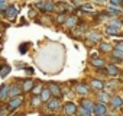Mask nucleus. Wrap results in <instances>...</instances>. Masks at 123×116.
I'll list each match as a JSON object with an SVG mask.
<instances>
[{"label":"nucleus","mask_w":123,"mask_h":116,"mask_svg":"<svg viewBox=\"0 0 123 116\" xmlns=\"http://www.w3.org/2000/svg\"><path fill=\"white\" fill-rule=\"evenodd\" d=\"M22 103H23V97L19 94V96H16V97H13V99L10 100V103H9V109L13 110V109H16V107H19Z\"/></svg>","instance_id":"nucleus-1"},{"label":"nucleus","mask_w":123,"mask_h":116,"mask_svg":"<svg viewBox=\"0 0 123 116\" xmlns=\"http://www.w3.org/2000/svg\"><path fill=\"white\" fill-rule=\"evenodd\" d=\"M36 7L42 9L43 12H52V10H54V3H52V2H42V3H36Z\"/></svg>","instance_id":"nucleus-2"},{"label":"nucleus","mask_w":123,"mask_h":116,"mask_svg":"<svg viewBox=\"0 0 123 116\" xmlns=\"http://www.w3.org/2000/svg\"><path fill=\"white\" fill-rule=\"evenodd\" d=\"M93 110L96 112V115H97V116H104V115L107 113V109H106V106H104L103 103L96 104V106L93 107Z\"/></svg>","instance_id":"nucleus-3"},{"label":"nucleus","mask_w":123,"mask_h":116,"mask_svg":"<svg viewBox=\"0 0 123 116\" xmlns=\"http://www.w3.org/2000/svg\"><path fill=\"white\" fill-rule=\"evenodd\" d=\"M9 89H10L9 84H3L2 87H0V100H5L9 96Z\"/></svg>","instance_id":"nucleus-4"},{"label":"nucleus","mask_w":123,"mask_h":116,"mask_svg":"<svg viewBox=\"0 0 123 116\" xmlns=\"http://www.w3.org/2000/svg\"><path fill=\"white\" fill-rule=\"evenodd\" d=\"M20 91H22V89H20L18 84H13V86H10V89H9V96H10V97H16L18 94H20Z\"/></svg>","instance_id":"nucleus-5"},{"label":"nucleus","mask_w":123,"mask_h":116,"mask_svg":"<svg viewBox=\"0 0 123 116\" xmlns=\"http://www.w3.org/2000/svg\"><path fill=\"white\" fill-rule=\"evenodd\" d=\"M16 15H18V9H16V6H9V7H7V12H6V16H7L9 19H15Z\"/></svg>","instance_id":"nucleus-6"},{"label":"nucleus","mask_w":123,"mask_h":116,"mask_svg":"<svg viewBox=\"0 0 123 116\" xmlns=\"http://www.w3.org/2000/svg\"><path fill=\"white\" fill-rule=\"evenodd\" d=\"M48 90H49V93H51V94H54V96H59V94H61L59 87H58L56 84H54V83H51V84H49Z\"/></svg>","instance_id":"nucleus-7"},{"label":"nucleus","mask_w":123,"mask_h":116,"mask_svg":"<svg viewBox=\"0 0 123 116\" xmlns=\"http://www.w3.org/2000/svg\"><path fill=\"white\" fill-rule=\"evenodd\" d=\"M48 107H49L51 110L59 109V100H58V99H51V100L48 102Z\"/></svg>","instance_id":"nucleus-8"},{"label":"nucleus","mask_w":123,"mask_h":116,"mask_svg":"<svg viewBox=\"0 0 123 116\" xmlns=\"http://www.w3.org/2000/svg\"><path fill=\"white\" fill-rule=\"evenodd\" d=\"M75 112H77V107H75L74 103H67L65 104V113L67 115H74Z\"/></svg>","instance_id":"nucleus-9"},{"label":"nucleus","mask_w":123,"mask_h":116,"mask_svg":"<svg viewBox=\"0 0 123 116\" xmlns=\"http://www.w3.org/2000/svg\"><path fill=\"white\" fill-rule=\"evenodd\" d=\"M32 87H33V81H32V80H25V81H23L22 90H23V91H29Z\"/></svg>","instance_id":"nucleus-10"},{"label":"nucleus","mask_w":123,"mask_h":116,"mask_svg":"<svg viewBox=\"0 0 123 116\" xmlns=\"http://www.w3.org/2000/svg\"><path fill=\"white\" fill-rule=\"evenodd\" d=\"M77 91L80 93V94H87L88 93V87L86 86V84H77Z\"/></svg>","instance_id":"nucleus-11"},{"label":"nucleus","mask_w":123,"mask_h":116,"mask_svg":"<svg viewBox=\"0 0 123 116\" xmlns=\"http://www.w3.org/2000/svg\"><path fill=\"white\" fill-rule=\"evenodd\" d=\"M81 104H83L81 107H83V109H86V110H88V112H91V110H93V107H94V106H93V103H91L90 100H83V102H81Z\"/></svg>","instance_id":"nucleus-12"},{"label":"nucleus","mask_w":123,"mask_h":116,"mask_svg":"<svg viewBox=\"0 0 123 116\" xmlns=\"http://www.w3.org/2000/svg\"><path fill=\"white\" fill-rule=\"evenodd\" d=\"M107 74H110V76H117V74H119V68L114 67V65H109V67H107Z\"/></svg>","instance_id":"nucleus-13"},{"label":"nucleus","mask_w":123,"mask_h":116,"mask_svg":"<svg viewBox=\"0 0 123 116\" xmlns=\"http://www.w3.org/2000/svg\"><path fill=\"white\" fill-rule=\"evenodd\" d=\"M49 97H51L49 90H48V89H43V90H42V94H41V100L46 102V100H49Z\"/></svg>","instance_id":"nucleus-14"},{"label":"nucleus","mask_w":123,"mask_h":116,"mask_svg":"<svg viewBox=\"0 0 123 116\" xmlns=\"http://www.w3.org/2000/svg\"><path fill=\"white\" fill-rule=\"evenodd\" d=\"M9 73H10V67L9 65H3L2 68H0V77H6Z\"/></svg>","instance_id":"nucleus-15"},{"label":"nucleus","mask_w":123,"mask_h":116,"mask_svg":"<svg viewBox=\"0 0 123 116\" xmlns=\"http://www.w3.org/2000/svg\"><path fill=\"white\" fill-rule=\"evenodd\" d=\"M111 103H113V107H120L122 106V99L119 96H114L111 99Z\"/></svg>","instance_id":"nucleus-16"},{"label":"nucleus","mask_w":123,"mask_h":116,"mask_svg":"<svg viewBox=\"0 0 123 116\" xmlns=\"http://www.w3.org/2000/svg\"><path fill=\"white\" fill-rule=\"evenodd\" d=\"M91 64L94 67H103L104 65V61L101 60V58H94V60H91Z\"/></svg>","instance_id":"nucleus-17"},{"label":"nucleus","mask_w":123,"mask_h":116,"mask_svg":"<svg viewBox=\"0 0 123 116\" xmlns=\"http://www.w3.org/2000/svg\"><path fill=\"white\" fill-rule=\"evenodd\" d=\"M91 86H93L94 89H103V87H104V83H101L100 80H93V81H91Z\"/></svg>","instance_id":"nucleus-18"},{"label":"nucleus","mask_w":123,"mask_h":116,"mask_svg":"<svg viewBox=\"0 0 123 116\" xmlns=\"http://www.w3.org/2000/svg\"><path fill=\"white\" fill-rule=\"evenodd\" d=\"M106 33H107V35H111V36H119V32H117V29H114V28H107V29H106Z\"/></svg>","instance_id":"nucleus-19"},{"label":"nucleus","mask_w":123,"mask_h":116,"mask_svg":"<svg viewBox=\"0 0 123 116\" xmlns=\"http://www.w3.org/2000/svg\"><path fill=\"white\" fill-rule=\"evenodd\" d=\"M78 116H91V112H88V110L80 107V110H78Z\"/></svg>","instance_id":"nucleus-20"},{"label":"nucleus","mask_w":123,"mask_h":116,"mask_svg":"<svg viewBox=\"0 0 123 116\" xmlns=\"http://www.w3.org/2000/svg\"><path fill=\"white\" fill-rule=\"evenodd\" d=\"M107 12H109V13H111V15H117L120 10H119L117 7H114V6H109V7H107Z\"/></svg>","instance_id":"nucleus-21"},{"label":"nucleus","mask_w":123,"mask_h":116,"mask_svg":"<svg viewBox=\"0 0 123 116\" xmlns=\"http://www.w3.org/2000/svg\"><path fill=\"white\" fill-rule=\"evenodd\" d=\"M75 22H77V19H75L74 16H71V18H68V19H67V25H68V26H74V25H75Z\"/></svg>","instance_id":"nucleus-22"},{"label":"nucleus","mask_w":123,"mask_h":116,"mask_svg":"<svg viewBox=\"0 0 123 116\" xmlns=\"http://www.w3.org/2000/svg\"><path fill=\"white\" fill-rule=\"evenodd\" d=\"M100 49H101V51H106V52H107V51H110L111 48H110V45H109V44H104V42H103V44L100 45Z\"/></svg>","instance_id":"nucleus-23"},{"label":"nucleus","mask_w":123,"mask_h":116,"mask_svg":"<svg viewBox=\"0 0 123 116\" xmlns=\"http://www.w3.org/2000/svg\"><path fill=\"white\" fill-rule=\"evenodd\" d=\"M113 55H114V58H116V57H117V58H123V51L114 49V51H113Z\"/></svg>","instance_id":"nucleus-24"},{"label":"nucleus","mask_w":123,"mask_h":116,"mask_svg":"<svg viewBox=\"0 0 123 116\" xmlns=\"http://www.w3.org/2000/svg\"><path fill=\"white\" fill-rule=\"evenodd\" d=\"M41 102H42V100H41V97H38V96H35V97L32 99V104H33V106H38Z\"/></svg>","instance_id":"nucleus-25"},{"label":"nucleus","mask_w":123,"mask_h":116,"mask_svg":"<svg viewBox=\"0 0 123 116\" xmlns=\"http://www.w3.org/2000/svg\"><path fill=\"white\" fill-rule=\"evenodd\" d=\"M19 51H20V54H25L28 51V44H22L20 48H19Z\"/></svg>","instance_id":"nucleus-26"},{"label":"nucleus","mask_w":123,"mask_h":116,"mask_svg":"<svg viewBox=\"0 0 123 116\" xmlns=\"http://www.w3.org/2000/svg\"><path fill=\"white\" fill-rule=\"evenodd\" d=\"M90 39L96 42V41H98V39H100V36H98L97 33H90Z\"/></svg>","instance_id":"nucleus-27"},{"label":"nucleus","mask_w":123,"mask_h":116,"mask_svg":"<svg viewBox=\"0 0 123 116\" xmlns=\"http://www.w3.org/2000/svg\"><path fill=\"white\" fill-rule=\"evenodd\" d=\"M64 20H65V16H64V15H59V16L56 18V22H58V23H62Z\"/></svg>","instance_id":"nucleus-28"},{"label":"nucleus","mask_w":123,"mask_h":116,"mask_svg":"<svg viewBox=\"0 0 123 116\" xmlns=\"http://www.w3.org/2000/svg\"><path fill=\"white\" fill-rule=\"evenodd\" d=\"M110 23H111V26H113L114 29H119V28H120V23H119V22H116V20H111Z\"/></svg>","instance_id":"nucleus-29"},{"label":"nucleus","mask_w":123,"mask_h":116,"mask_svg":"<svg viewBox=\"0 0 123 116\" xmlns=\"http://www.w3.org/2000/svg\"><path fill=\"white\" fill-rule=\"evenodd\" d=\"M39 91H42V87H41V86H36V87L33 89V94H39Z\"/></svg>","instance_id":"nucleus-30"},{"label":"nucleus","mask_w":123,"mask_h":116,"mask_svg":"<svg viewBox=\"0 0 123 116\" xmlns=\"http://www.w3.org/2000/svg\"><path fill=\"white\" fill-rule=\"evenodd\" d=\"M110 2H111V6H119L122 3V0H110Z\"/></svg>","instance_id":"nucleus-31"},{"label":"nucleus","mask_w":123,"mask_h":116,"mask_svg":"<svg viewBox=\"0 0 123 116\" xmlns=\"http://www.w3.org/2000/svg\"><path fill=\"white\" fill-rule=\"evenodd\" d=\"M81 9H83V10H93V6H91V5H84Z\"/></svg>","instance_id":"nucleus-32"},{"label":"nucleus","mask_w":123,"mask_h":116,"mask_svg":"<svg viewBox=\"0 0 123 116\" xmlns=\"http://www.w3.org/2000/svg\"><path fill=\"white\" fill-rule=\"evenodd\" d=\"M25 71H26V74H33V68L32 67H25Z\"/></svg>","instance_id":"nucleus-33"},{"label":"nucleus","mask_w":123,"mask_h":116,"mask_svg":"<svg viewBox=\"0 0 123 116\" xmlns=\"http://www.w3.org/2000/svg\"><path fill=\"white\" fill-rule=\"evenodd\" d=\"M100 100H101V102H104V103H106V102H107V100H109V97H107V94H100Z\"/></svg>","instance_id":"nucleus-34"},{"label":"nucleus","mask_w":123,"mask_h":116,"mask_svg":"<svg viewBox=\"0 0 123 116\" xmlns=\"http://www.w3.org/2000/svg\"><path fill=\"white\" fill-rule=\"evenodd\" d=\"M116 49H119V51H123V42H119V44L116 45Z\"/></svg>","instance_id":"nucleus-35"},{"label":"nucleus","mask_w":123,"mask_h":116,"mask_svg":"<svg viewBox=\"0 0 123 116\" xmlns=\"http://www.w3.org/2000/svg\"><path fill=\"white\" fill-rule=\"evenodd\" d=\"M5 112L7 113V110H6V107H2V109H0V116H2V115H3Z\"/></svg>","instance_id":"nucleus-36"},{"label":"nucleus","mask_w":123,"mask_h":116,"mask_svg":"<svg viewBox=\"0 0 123 116\" xmlns=\"http://www.w3.org/2000/svg\"><path fill=\"white\" fill-rule=\"evenodd\" d=\"M7 7H6V5H0V10H6Z\"/></svg>","instance_id":"nucleus-37"},{"label":"nucleus","mask_w":123,"mask_h":116,"mask_svg":"<svg viewBox=\"0 0 123 116\" xmlns=\"http://www.w3.org/2000/svg\"><path fill=\"white\" fill-rule=\"evenodd\" d=\"M0 5H6V0H0Z\"/></svg>","instance_id":"nucleus-38"},{"label":"nucleus","mask_w":123,"mask_h":116,"mask_svg":"<svg viewBox=\"0 0 123 116\" xmlns=\"http://www.w3.org/2000/svg\"><path fill=\"white\" fill-rule=\"evenodd\" d=\"M97 2H100V3H104V2H106V0H97Z\"/></svg>","instance_id":"nucleus-39"},{"label":"nucleus","mask_w":123,"mask_h":116,"mask_svg":"<svg viewBox=\"0 0 123 116\" xmlns=\"http://www.w3.org/2000/svg\"><path fill=\"white\" fill-rule=\"evenodd\" d=\"M122 2H123V0H122Z\"/></svg>","instance_id":"nucleus-40"}]
</instances>
